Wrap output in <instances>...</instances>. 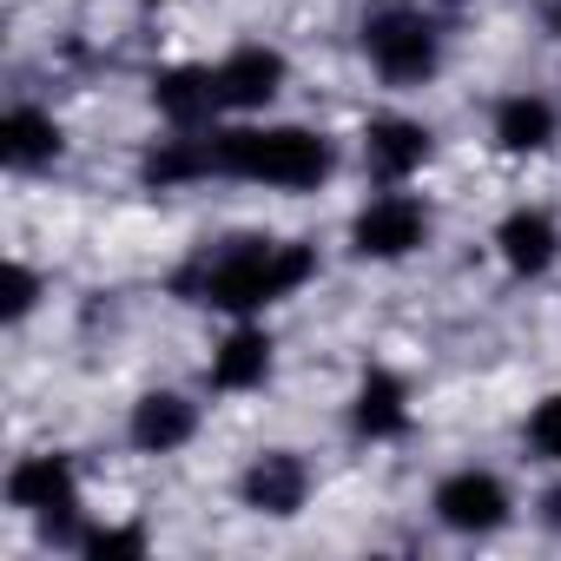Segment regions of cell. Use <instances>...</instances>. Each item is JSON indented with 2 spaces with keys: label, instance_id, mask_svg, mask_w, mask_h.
<instances>
[{
  "label": "cell",
  "instance_id": "8",
  "mask_svg": "<svg viewBox=\"0 0 561 561\" xmlns=\"http://www.w3.org/2000/svg\"><path fill=\"white\" fill-rule=\"evenodd\" d=\"M231 502L251 522H298V515H311V502H318V462H311V449H298V443L251 449L238 462V476H231Z\"/></svg>",
  "mask_w": 561,
  "mask_h": 561
},
{
  "label": "cell",
  "instance_id": "18",
  "mask_svg": "<svg viewBox=\"0 0 561 561\" xmlns=\"http://www.w3.org/2000/svg\"><path fill=\"white\" fill-rule=\"evenodd\" d=\"M73 554L80 561H139V554H152V522L146 515H106V508H93L87 528H80V541H73Z\"/></svg>",
  "mask_w": 561,
  "mask_h": 561
},
{
  "label": "cell",
  "instance_id": "1",
  "mask_svg": "<svg viewBox=\"0 0 561 561\" xmlns=\"http://www.w3.org/2000/svg\"><path fill=\"white\" fill-rule=\"evenodd\" d=\"M324 277V244L305 231H225L172 271V298L231 318H277Z\"/></svg>",
  "mask_w": 561,
  "mask_h": 561
},
{
  "label": "cell",
  "instance_id": "10",
  "mask_svg": "<svg viewBox=\"0 0 561 561\" xmlns=\"http://www.w3.org/2000/svg\"><path fill=\"white\" fill-rule=\"evenodd\" d=\"M277 370H285V344H277L271 318H231V324L211 337L198 383H205V397L251 403V397H264V390L277 383Z\"/></svg>",
  "mask_w": 561,
  "mask_h": 561
},
{
  "label": "cell",
  "instance_id": "20",
  "mask_svg": "<svg viewBox=\"0 0 561 561\" xmlns=\"http://www.w3.org/2000/svg\"><path fill=\"white\" fill-rule=\"evenodd\" d=\"M515 443H522V456H528L535 469H561V383H548V390L522 410Z\"/></svg>",
  "mask_w": 561,
  "mask_h": 561
},
{
  "label": "cell",
  "instance_id": "4",
  "mask_svg": "<svg viewBox=\"0 0 561 561\" xmlns=\"http://www.w3.org/2000/svg\"><path fill=\"white\" fill-rule=\"evenodd\" d=\"M0 502H8V515L27 522L47 548H67V554H73L87 515H93V508H87V469H80V456L60 449V443L21 449V456L8 462V476H0Z\"/></svg>",
  "mask_w": 561,
  "mask_h": 561
},
{
  "label": "cell",
  "instance_id": "15",
  "mask_svg": "<svg viewBox=\"0 0 561 561\" xmlns=\"http://www.w3.org/2000/svg\"><path fill=\"white\" fill-rule=\"evenodd\" d=\"M67 159H73V126L47 100H8V113H0V172L54 179Z\"/></svg>",
  "mask_w": 561,
  "mask_h": 561
},
{
  "label": "cell",
  "instance_id": "17",
  "mask_svg": "<svg viewBox=\"0 0 561 561\" xmlns=\"http://www.w3.org/2000/svg\"><path fill=\"white\" fill-rule=\"evenodd\" d=\"M139 192H198V185H218L211 179V133H152L146 152H139Z\"/></svg>",
  "mask_w": 561,
  "mask_h": 561
},
{
  "label": "cell",
  "instance_id": "14",
  "mask_svg": "<svg viewBox=\"0 0 561 561\" xmlns=\"http://www.w3.org/2000/svg\"><path fill=\"white\" fill-rule=\"evenodd\" d=\"M489 257L508 285H548L561 271V211L548 198H515L489 225Z\"/></svg>",
  "mask_w": 561,
  "mask_h": 561
},
{
  "label": "cell",
  "instance_id": "5",
  "mask_svg": "<svg viewBox=\"0 0 561 561\" xmlns=\"http://www.w3.org/2000/svg\"><path fill=\"white\" fill-rule=\"evenodd\" d=\"M443 231V211L430 192L416 185H370L351 218H344V257L351 264H370V271H397L410 257H423Z\"/></svg>",
  "mask_w": 561,
  "mask_h": 561
},
{
  "label": "cell",
  "instance_id": "19",
  "mask_svg": "<svg viewBox=\"0 0 561 561\" xmlns=\"http://www.w3.org/2000/svg\"><path fill=\"white\" fill-rule=\"evenodd\" d=\"M54 298V277L34 264V257H8V271H0V324H8V331H27L34 324V311Z\"/></svg>",
  "mask_w": 561,
  "mask_h": 561
},
{
  "label": "cell",
  "instance_id": "11",
  "mask_svg": "<svg viewBox=\"0 0 561 561\" xmlns=\"http://www.w3.org/2000/svg\"><path fill=\"white\" fill-rule=\"evenodd\" d=\"M211 87H218V113L225 119H264L298 87V60L277 41H231L211 60Z\"/></svg>",
  "mask_w": 561,
  "mask_h": 561
},
{
  "label": "cell",
  "instance_id": "2",
  "mask_svg": "<svg viewBox=\"0 0 561 561\" xmlns=\"http://www.w3.org/2000/svg\"><path fill=\"white\" fill-rule=\"evenodd\" d=\"M344 172V139L311 119H225L211 126V179L277 198H318Z\"/></svg>",
  "mask_w": 561,
  "mask_h": 561
},
{
  "label": "cell",
  "instance_id": "21",
  "mask_svg": "<svg viewBox=\"0 0 561 561\" xmlns=\"http://www.w3.org/2000/svg\"><path fill=\"white\" fill-rule=\"evenodd\" d=\"M528 515H535L541 535H561V469H548V482H541V495L528 502Z\"/></svg>",
  "mask_w": 561,
  "mask_h": 561
},
{
  "label": "cell",
  "instance_id": "7",
  "mask_svg": "<svg viewBox=\"0 0 561 561\" xmlns=\"http://www.w3.org/2000/svg\"><path fill=\"white\" fill-rule=\"evenodd\" d=\"M357 172L364 185H423L443 159V133L436 119L410 113V106H377L357 119Z\"/></svg>",
  "mask_w": 561,
  "mask_h": 561
},
{
  "label": "cell",
  "instance_id": "13",
  "mask_svg": "<svg viewBox=\"0 0 561 561\" xmlns=\"http://www.w3.org/2000/svg\"><path fill=\"white\" fill-rule=\"evenodd\" d=\"M482 146L508 165H541L561 152V93L548 87H508L482 113Z\"/></svg>",
  "mask_w": 561,
  "mask_h": 561
},
{
  "label": "cell",
  "instance_id": "22",
  "mask_svg": "<svg viewBox=\"0 0 561 561\" xmlns=\"http://www.w3.org/2000/svg\"><path fill=\"white\" fill-rule=\"evenodd\" d=\"M146 14H172V8H185V0H139Z\"/></svg>",
  "mask_w": 561,
  "mask_h": 561
},
{
  "label": "cell",
  "instance_id": "9",
  "mask_svg": "<svg viewBox=\"0 0 561 561\" xmlns=\"http://www.w3.org/2000/svg\"><path fill=\"white\" fill-rule=\"evenodd\" d=\"M198 436H205V390L185 383H146L119 416V443L139 462H179Z\"/></svg>",
  "mask_w": 561,
  "mask_h": 561
},
{
  "label": "cell",
  "instance_id": "12",
  "mask_svg": "<svg viewBox=\"0 0 561 561\" xmlns=\"http://www.w3.org/2000/svg\"><path fill=\"white\" fill-rule=\"evenodd\" d=\"M344 436L357 449H397L416 436V383L397 364H364L344 390Z\"/></svg>",
  "mask_w": 561,
  "mask_h": 561
},
{
  "label": "cell",
  "instance_id": "6",
  "mask_svg": "<svg viewBox=\"0 0 561 561\" xmlns=\"http://www.w3.org/2000/svg\"><path fill=\"white\" fill-rule=\"evenodd\" d=\"M423 508H430L436 535H449V541H495V535H508L522 522L528 502L508 482V469H495V462H456V469H443L430 482Z\"/></svg>",
  "mask_w": 561,
  "mask_h": 561
},
{
  "label": "cell",
  "instance_id": "16",
  "mask_svg": "<svg viewBox=\"0 0 561 561\" xmlns=\"http://www.w3.org/2000/svg\"><path fill=\"white\" fill-rule=\"evenodd\" d=\"M146 106L165 133H211L225 126L218 113V87H211V60H165L146 73Z\"/></svg>",
  "mask_w": 561,
  "mask_h": 561
},
{
  "label": "cell",
  "instance_id": "3",
  "mask_svg": "<svg viewBox=\"0 0 561 561\" xmlns=\"http://www.w3.org/2000/svg\"><path fill=\"white\" fill-rule=\"evenodd\" d=\"M351 47H357L364 73L383 93L410 100V93H430L449 73L456 34H449L436 0H364L357 21H351Z\"/></svg>",
  "mask_w": 561,
  "mask_h": 561
}]
</instances>
